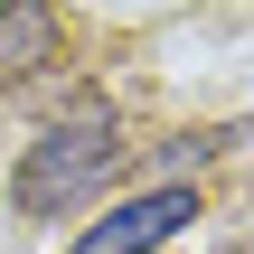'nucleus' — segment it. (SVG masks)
I'll return each mask as SVG.
<instances>
[{
	"label": "nucleus",
	"instance_id": "f03ea898",
	"mask_svg": "<svg viewBox=\"0 0 254 254\" xmlns=\"http://www.w3.org/2000/svg\"><path fill=\"white\" fill-rule=\"evenodd\" d=\"M189 226H198V189H141L113 217H94L66 254H160L170 236H189Z\"/></svg>",
	"mask_w": 254,
	"mask_h": 254
},
{
	"label": "nucleus",
	"instance_id": "f257e3e1",
	"mask_svg": "<svg viewBox=\"0 0 254 254\" xmlns=\"http://www.w3.org/2000/svg\"><path fill=\"white\" fill-rule=\"evenodd\" d=\"M123 123L113 113H66V123H47L28 151H19V170H9V207L19 217H66V207H85L113 170H123Z\"/></svg>",
	"mask_w": 254,
	"mask_h": 254
},
{
	"label": "nucleus",
	"instance_id": "7ed1b4c3",
	"mask_svg": "<svg viewBox=\"0 0 254 254\" xmlns=\"http://www.w3.org/2000/svg\"><path fill=\"white\" fill-rule=\"evenodd\" d=\"M47 47H57V19H47V9H0V85L38 75Z\"/></svg>",
	"mask_w": 254,
	"mask_h": 254
}]
</instances>
